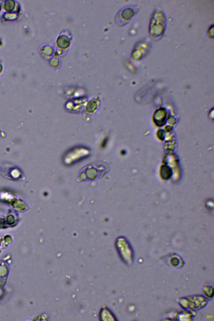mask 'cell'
<instances>
[{
    "mask_svg": "<svg viewBox=\"0 0 214 321\" xmlns=\"http://www.w3.org/2000/svg\"><path fill=\"white\" fill-rule=\"evenodd\" d=\"M99 317L101 320H116V319L112 312L109 308H102L99 313Z\"/></svg>",
    "mask_w": 214,
    "mask_h": 321,
    "instance_id": "cell-4",
    "label": "cell"
},
{
    "mask_svg": "<svg viewBox=\"0 0 214 321\" xmlns=\"http://www.w3.org/2000/svg\"><path fill=\"white\" fill-rule=\"evenodd\" d=\"M203 290L204 294L208 297L212 298L213 296V289L210 286L208 285L204 286Z\"/></svg>",
    "mask_w": 214,
    "mask_h": 321,
    "instance_id": "cell-6",
    "label": "cell"
},
{
    "mask_svg": "<svg viewBox=\"0 0 214 321\" xmlns=\"http://www.w3.org/2000/svg\"><path fill=\"white\" fill-rule=\"evenodd\" d=\"M179 303L183 308H188L189 307V301L187 298H181L179 300Z\"/></svg>",
    "mask_w": 214,
    "mask_h": 321,
    "instance_id": "cell-7",
    "label": "cell"
},
{
    "mask_svg": "<svg viewBox=\"0 0 214 321\" xmlns=\"http://www.w3.org/2000/svg\"><path fill=\"white\" fill-rule=\"evenodd\" d=\"M170 263L173 266H177L180 264V261L176 257L172 258L170 260Z\"/></svg>",
    "mask_w": 214,
    "mask_h": 321,
    "instance_id": "cell-8",
    "label": "cell"
},
{
    "mask_svg": "<svg viewBox=\"0 0 214 321\" xmlns=\"http://www.w3.org/2000/svg\"><path fill=\"white\" fill-rule=\"evenodd\" d=\"M192 314L189 312H182L177 315V317L179 320L182 321L191 320L192 318Z\"/></svg>",
    "mask_w": 214,
    "mask_h": 321,
    "instance_id": "cell-5",
    "label": "cell"
},
{
    "mask_svg": "<svg viewBox=\"0 0 214 321\" xmlns=\"http://www.w3.org/2000/svg\"><path fill=\"white\" fill-rule=\"evenodd\" d=\"M189 301V307L193 310H199L206 305L207 301L205 297L200 295H194L187 298Z\"/></svg>",
    "mask_w": 214,
    "mask_h": 321,
    "instance_id": "cell-3",
    "label": "cell"
},
{
    "mask_svg": "<svg viewBox=\"0 0 214 321\" xmlns=\"http://www.w3.org/2000/svg\"><path fill=\"white\" fill-rule=\"evenodd\" d=\"M115 247L120 258L126 265L131 266L134 259L133 249L126 239L119 238L115 242Z\"/></svg>",
    "mask_w": 214,
    "mask_h": 321,
    "instance_id": "cell-2",
    "label": "cell"
},
{
    "mask_svg": "<svg viewBox=\"0 0 214 321\" xmlns=\"http://www.w3.org/2000/svg\"><path fill=\"white\" fill-rule=\"evenodd\" d=\"M109 170V166L102 162L88 165L83 169L79 177L81 180H93L102 176Z\"/></svg>",
    "mask_w": 214,
    "mask_h": 321,
    "instance_id": "cell-1",
    "label": "cell"
}]
</instances>
